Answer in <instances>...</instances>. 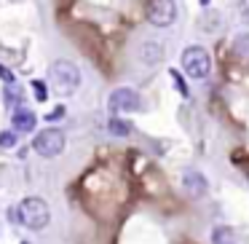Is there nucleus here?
I'll list each match as a JSON object with an SVG mask.
<instances>
[{"label": "nucleus", "instance_id": "obj_2", "mask_svg": "<svg viewBox=\"0 0 249 244\" xmlns=\"http://www.w3.org/2000/svg\"><path fill=\"white\" fill-rule=\"evenodd\" d=\"M49 83L59 97H70L81 86V70L70 59H56L49 67Z\"/></svg>", "mask_w": 249, "mask_h": 244}, {"label": "nucleus", "instance_id": "obj_5", "mask_svg": "<svg viewBox=\"0 0 249 244\" xmlns=\"http://www.w3.org/2000/svg\"><path fill=\"white\" fill-rule=\"evenodd\" d=\"M107 110L113 115H121V113H134V110H142V97L129 86H121L115 89L113 94L107 97Z\"/></svg>", "mask_w": 249, "mask_h": 244}, {"label": "nucleus", "instance_id": "obj_8", "mask_svg": "<svg viewBox=\"0 0 249 244\" xmlns=\"http://www.w3.org/2000/svg\"><path fill=\"white\" fill-rule=\"evenodd\" d=\"M35 124H38V118H35V113H33L30 108H24V105L14 108V113H11V126H14V131H33Z\"/></svg>", "mask_w": 249, "mask_h": 244}, {"label": "nucleus", "instance_id": "obj_7", "mask_svg": "<svg viewBox=\"0 0 249 244\" xmlns=\"http://www.w3.org/2000/svg\"><path fill=\"white\" fill-rule=\"evenodd\" d=\"M182 185H185V190H188L190 196H206V190H209L206 177H204L201 172H196V169H185Z\"/></svg>", "mask_w": 249, "mask_h": 244}, {"label": "nucleus", "instance_id": "obj_10", "mask_svg": "<svg viewBox=\"0 0 249 244\" xmlns=\"http://www.w3.org/2000/svg\"><path fill=\"white\" fill-rule=\"evenodd\" d=\"M131 129H134V126H131L126 118H118V115H113V118L107 121V131L113 137H129Z\"/></svg>", "mask_w": 249, "mask_h": 244}, {"label": "nucleus", "instance_id": "obj_12", "mask_svg": "<svg viewBox=\"0 0 249 244\" xmlns=\"http://www.w3.org/2000/svg\"><path fill=\"white\" fill-rule=\"evenodd\" d=\"M30 86H33V94H35V99H38V102H46V99H49V89H46L43 81H33Z\"/></svg>", "mask_w": 249, "mask_h": 244}, {"label": "nucleus", "instance_id": "obj_11", "mask_svg": "<svg viewBox=\"0 0 249 244\" xmlns=\"http://www.w3.org/2000/svg\"><path fill=\"white\" fill-rule=\"evenodd\" d=\"M3 99H6L8 108H19L22 105V86L19 83H6L3 86Z\"/></svg>", "mask_w": 249, "mask_h": 244}, {"label": "nucleus", "instance_id": "obj_3", "mask_svg": "<svg viewBox=\"0 0 249 244\" xmlns=\"http://www.w3.org/2000/svg\"><path fill=\"white\" fill-rule=\"evenodd\" d=\"M67 145V137L62 129H56V126H49V129H40L38 134H35L33 140V150L38 153V156L43 158H56L62 150H65Z\"/></svg>", "mask_w": 249, "mask_h": 244}, {"label": "nucleus", "instance_id": "obj_4", "mask_svg": "<svg viewBox=\"0 0 249 244\" xmlns=\"http://www.w3.org/2000/svg\"><path fill=\"white\" fill-rule=\"evenodd\" d=\"M179 65H182L185 75L201 81V78H206V75H209V70H212V56H209V51L201 49V46H188V49L182 51Z\"/></svg>", "mask_w": 249, "mask_h": 244}, {"label": "nucleus", "instance_id": "obj_16", "mask_svg": "<svg viewBox=\"0 0 249 244\" xmlns=\"http://www.w3.org/2000/svg\"><path fill=\"white\" fill-rule=\"evenodd\" d=\"M59 118H65V108H62V105L54 110V113H49V115H46V121H51V124H54V121H59Z\"/></svg>", "mask_w": 249, "mask_h": 244}, {"label": "nucleus", "instance_id": "obj_17", "mask_svg": "<svg viewBox=\"0 0 249 244\" xmlns=\"http://www.w3.org/2000/svg\"><path fill=\"white\" fill-rule=\"evenodd\" d=\"M0 78H3L6 83H17V78H14V73H8L3 65H0Z\"/></svg>", "mask_w": 249, "mask_h": 244}, {"label": "nucleus", "instance_id": "obj_9", "mask_svg": "<svg viewBox=\"0 0 249 244\" xmlns=\"http://www.w3.org/2000/svg\"><path fill=\"white\" fill-rule=\"evenodd\" d=\"M212 244H238V236L231 225H214L212 228Z\"/></svg>", "mask_w": 249, "mask_h": 244}, {"label": "nucleus", "instance_id": "obj_14", "mask_svg": "<svg viewBox=\"0 0 249 244\" xmlns=\"http://www.w3.org/2000/svg\"><path fill=\"white\" fill-rule=\"evenodd\" d=\"M17 145V131H0V148H14Z\"/></svg>", "mask_w": 249, "mask_h": 244}, {"label": "nucleus", "instance_id": "obj_6", "mask_svg": "<svg viewBox=\"0 0 249 244\" xmlns=\"http://www.w3.org/2000/svg\"><path fill=\"white\" fill-rule=\"evenodd\" d=\"M145 14L153 27H172L177 19V3L174 0H147Z\"/></svg>", "mask_w": 249, "mask_h": 244}, {"label": "nucleus", "instance_id": "obj_1", "mask_svg": "<svg viewBox=\"0 0 249 244\" xmlns=\"http://www.w3.org/2000/svg\"><path fill=\"white\" fill-rule=\"evenodd\" d=\"M8 217L14 223H22L24 228L30 231H43L51 220V212H49V204L38 196H27V199L19 201V206H11L8 209Z\"/></svg>", "mask_w": 249, "mask_h": 244}, {"label": "nucleus", "instance_id": "obj_19", "mask_svg": "<svg viewBox=\"0 0 249 244\" xmlns=\"http://www.w3.org/2000/svg\"><path fill=\"white\" fill-rule=\"evenodd\" d=\"M22 244H30V242H22Z\"/></svg>", "mask_w": 249, "mask_h": 244}, {"label": "nucleus", "instance_id": "obj_13", "mask_svg": "<svg viewBox=\"0 0 249 244\" xmlns=\"http://www.w3.org/2000/svg\"><path fill=\"white\" fill-rule=\"evenodd\" d=\"M169 75H172V81H174V89H177V92L182 94V97H188L190 92H188V86H185V78L179 75V73L174 70V67H172V70H169Z\"/></svg>", "mask_w": 249, "mask_h": 244}, {"label": "nucleus", "instance_id": "obj_15", "mask_svg": "<svg viewBox=\"0 0 249 244\" xmlns=\"http://www.w3.org/2000/svg\"><path fill=\"white\" fill-rule=\"evenodd\" d=\"M233 43H236L233 49H236L238 54H249V35H238V38L233 40Z\"/></svg>", "mask_w": 249, "mask_h": 244}, {"label": "nucleus", "instance_id": "obj_18", "mask_svg": "<svg viewBox=\"0 0 249 244\" xmlns=\"http://www.w3.org/2000/svg\"><path fill=\"white\" fill-rule=\"evenodd\" d=\"M198 3H201V6H204V8H206V6H209V3H212V0H198Z\"/></svg>", "mask_w": 249, "mask_h": 244}]
</instances>
